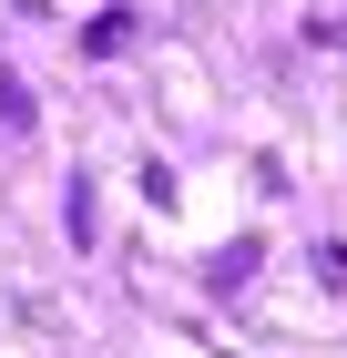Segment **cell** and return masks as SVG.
I'll return each mask as SVG.
<instances>
[{
    "label": "cell",
    "instance_id": "cell-1",
    "mask_svg": "<svg viewBox=\"0 0 347 358\" xmlns=\"http://www.w3.org/2000/svg\"><path fill=\"white\" fill-rule=\"evenodd\" d=\"M0 134H31V92H21V72H0Z\"/></svg>",
    "mask_w": 347,
    "mask_h": 358
}]
</instances>
